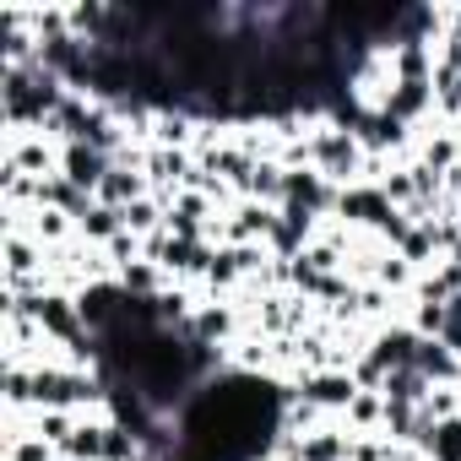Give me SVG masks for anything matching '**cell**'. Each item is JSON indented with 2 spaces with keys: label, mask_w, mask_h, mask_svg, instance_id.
<instances>
[{
  "label": "cell",
  "mask_w": 461,
  "mask_h": 461,
  "mask_svg": "<svg viewBox=\"0 0 461 461\" xmlns=\"http://www.w3.org/2000/svg\"><path fill=\"white\" fill-rule=\"evenodd\" d=\"M310 168H321L337 190L369 185V152H364V141H358L353 131L331 125V120L310 125Z\"/></svg>",
  "instance_id": "6da1fadb"
},
{
  "label": "cell",
  "mask_w": 461,
  "mask_h": 461,
  "mask_svg": "<svg viewBox=\"0 0 461 461\" xmlns=\"http://www.w3.org/2000/svg\"><path fill=\"white\" fill-rule=\"evenodd\" d=\"M402 206H391V195L380 190V185H348V190H337V222L342 228H353V234H380V228L396 217Z\"/></svg>",
  "instance_id": "7a4b0ae2"
},
{
  "label": "cell",
  "mask_w": 461,
  "mask_h": 461,
  "mask_svg": "<svg viewBox=\"0 0 461 461\" xmlns=\"http://www.w3.org/2000/svg\"><path fill=\"white\" fill-rule=\"evenodd\" d=\"M294 396L315 402L321 412H348V402L358 396V380H353V369H315V375H299Z\"/></svg>",
  "instance_id": "3957f363"
},
{
  "label": "cell",
  "mask_w": 461,
  "mask_h": 461,
  "mask_svg": "<svg viewBox=\"0 0 461 461\" xmlns=\"http://www.w3.org/2000/svg\"><path fill=\"white\" fill-rule=\"evenodd\" d=\"M109 168H114V158H109V152H98V147H87V141H71V147H60V174H66L77 190H87L93 201H98V190H104Z\"/></svg>",
  "instance_id": "277c9868"
},
{
  "label": "cell",
  "mask_w": 461,
  "mask_h": 461,
  "mask_svg": "<svg viewBox=\"0 0 461 461\" xmlns=\"http://www.w3.org/2000/svg\"><path fill=\"white\" fill-rule=\"evenodd\" d=\"M375 109L396 114L402 125H418V120H429V114H434V82H391V87L380 93V104H375Z\"/></svg>",
  "instance_id": "5b68a950"
},
{
  "label": "cell",
  "mask_w": 461,
  "mask_h": 461,
  "mask_svg": "<svg viewBox=\"0 0 461 461\" xmlns=\"http://www.w3.org/2000/svg\"><path fill=\"white\" fill-rule=\"evenodd\" d=\"M418 342H423V337H418L412 326H380V331L369 337V353L385 364V375H391V369H418Z\"/></svg>",
  "instance_id": "8992f818"
},
{
  "label": "cell",
  "mask_w": 461,
  "mask_h": 461,
  "mask_svg": "<svg viewBox=\"0 0 461 461\" xmlns=\"http://www.w3.org/2000/svg\"><path fill=\"white\" fill-rule=\"evenodd\" d=\"M141 195H152V179H147L141 168H131V163H114L109 179H104V190H98V201L114 206V212H125V206L141 201Z\"/></svg>",
  "instance_id": "52a82bcc"
},
{
  "label": "cell",
  "mask_w": 461,
  "mask_h": 461,
  "mask_svg": "<svg viewBox=\"0 0 461 461\" xmlns=\"http://www.w3.org/2000/svg\"><path fill=\"white\" fill-rule=\"evenodd\" d=\"M39 206L66 212L71 222H82V217H87V206H93V195H87V190H77L66 174H55V179H44V185H39Z\"/></svg>",
  "instance_id": "ba28073f"
},
{
  "label": "cell",
  "mask_w": 461,
  "mask_h": 461,
  "mask_svg": "<svg viewBox=\"0 0 461 461\" xmlns=\"http://www.w3.org/2000/svg\"><path fill=\"white\" fill-rule=\"evenodd\" d=\"M429 391H434V385H429L418 369H391V375H385V385H380V396H385L391 407H423V402H429Z\"/></svg>",
  "instance_id": "9c48e42d"
},
{
  "label": "cell",
  "mask_w": 461,
  "mask_h": 461,
  "mask_svg": "<svg viewBox=\"0 0 461 461\" xmlns=\"http://www.w3.org/2000/svg\"><path fill=\"white\" fill-rule=\"evenodd\" d=\"M418 445H423V456H429V461H461V412H456V418L429 423Z\"/></svg>",
  "instance_id": "30bf717a"
},
{
  "label": "cell",
  "mask_w": 461,
  "mask_h": 461,
  "mask_svg": "<svg viewBox=\"0 0 461 461\" xmlns=\"http://www.w3.org/2000/svg\"><path fill=\"white\" fill-rule=\"evenodd\" d=\"M104 450H109V423L104 418H82L71 445H66V461H104Z\"/></svg>",
  "instance_id": "8fae6325"
},
{
  "label": "cell",
  "mask_w": 461,
  "mask_h": 461,
  "mask_svg": "<svg viewBox=\"0 0 461 461\" xmlns=\"http://www.w3.org/2000/svg\"><path fill=\"white\" fill-rule=\"evenodd\" d=\"M418 163H423L429 174H439V179H445V174L461 163V136H456V131H439V136H429V141L418 147Z\"/></svg>",
  "instance_id": "7c38bea8"
},
{
  "label": "cell",
  "mask_w": 461,
  "mask_h": 461,
  "mask_svg": "<svg viewBox=\"0 0 461 461\" xmlns=\"http://www.w3.org/2000/svg\"><path fill=\"white\" fill-rule=\"evenodd\" d=\"M77 423H82V412H55V407H33V434H39V439H50V445L60 450V456H66V445H71Z\"/></svg>",
  "instance_id": "4fadbf2b"
},
{
  "label": "cell",
  "mask_w": 461,
  "mask_h": 461,
  "mask_svg": "<svg viewBox=\"0 0 461 461\" xmlns=\"http://www.w3.org/2000/svg\"><path fill=\"white\" fill-rule=\"evenodd\" d=\"M342 418H348L353 434H380V423H385V396H380V391H358Z\"/></svg>",
  "instance_id": "5bb4252c"
},
{
  "label": "cell",
  "mask_w": 461,
  "mask_h": 461,
  "mask_svg": "<svg viewBox=\"0 0 461 461\" xmlns=\"http://www.w3.org/2000/svg\"><path fill=\"white\" fill-rule=\"evenodd\" d=\"M369 283H380L385 294H402V288H418V267H412V261H407L402 250H385Z\"/></svg>",
  "instance_id": "9a60e30c"
},
{
  "label": "cell",
  "mask_w": 461,
  "mask_h": 461,
  "mask_svg": "<svg viewBox=\"0 0 461 461\" xmlns=\"http://www.w3.org/2000/svg\"><path fill=\"white\" fill-rule=\"evenodd\" d=\"M120 217H125V234H136V240H152L158 228H163V201H158V195H141V201H131Z\"/></svg>",
  "instance_id": "2e32d148"
},
{
  "label": "cell",
  "mask_w": 461,
  "mask_h": 461,
  "mask_svg": "<svg viewBox=\"0 0 461 461\" xmlns=\"http://www.w3.org/2000/svg\"><path fill=\"white\" fill-rule=\"evenodd\" d=\"M434 114L445 120H461V71L456 66H434Z\"/></svg>",
  "instance_id": "e0dca14e"
},
{
  "label": "cell",
  "mask_w": 461,
  "mask_h": 461,
  "mask_svg": "<svg viewBox=\"0 0 461 461\" xmlns=\"http://www.w3.org/2000/svg\"><path fill=\"white\" fill-rule=\"evenodd\" d=\"M6 461H66L50 439L39 434H23V439H6Z\"/></svg>",
  "instance_id": "ac0fdd59"
},
{
  "label": "cell",
  "mask_w": 461,
  "mask_h": 461,
  "mask_svg": "<svg viewBox=\"0 0 461 461\" xmlns=\"http://www.w3.org/2000/svg\"><path fill=\"white\" fill-rule=\"evenodd\" d=\"M412 331L418 337H439L445 331V304H418L412 310Z\"/></svg>",
  "instance_id": "d6986e66"
},
{
  "label": "cell",
  "mask_w": 461,
  "mask_h": 461,
  "mask_svg": "<svg viewBox=\"0 0 461 461\" xmlns=\"http://www.w3.org/2000/svg\"><path fill=\"white\" fill-rule=\"evenodd\" d=\"M439 342H445V348H450V353L461 358V294H456V299L445 304V331H439Z\"/></svg>",
  "instance_id": "ffe728a7"
},
{
  "label": "cell",
  "mask_w": 461,
  "mask_h": 461,
  "mask_svg": "<svg viewBox=\"0 0 461 461\" xmlns=\"http://www.w3.org/2000/svg\"><path fill=\"white\" fill-rule=\"evenodd\" d=\"M445 39H450V44H461V6H456V12H445Z\"/></svg>",
  "instance_id": "44dd1931"
}]
</instances>
